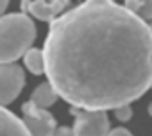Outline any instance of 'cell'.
Listing matches in <instances>:
<instances>
[{
    "instance_id": "obj_1",
    "label": "cell",
    "mask_w": 152,
    "mask_h": 136,
    "mask_svg": "<svg viewBox=\"0 0 152 136\" xmlns=\"http://www.w3.org/2000/svg\"><path fill=\"white\" fill-rule=\"evenodd\" d=\"M45 75L79 109H115L152 88V31L115 0H86L50 20Z\"/></svg>"
},
{
    "instance_id": "obj_2",
    "label": "cell",
    "mask_w": 152,
    "mask_h": 136,
    "mask_svg": "<svg viewBox=\"0 0 152 136\" xmlns=\"http://www.w3.org/2000/svg\"><path fill=\"white\" fill-rule=\"evenodd\" d=\"M36 39V25L27 13L0 16V63H15Z\"/></svg>"
},
{
    "instance_id": "obj_3",
    "label": "cell",
    "mask_w": 152,
    "mask_h": 136,
    "mask_svg": "<svg viewBox=\"0 0 152 136\" xmlns=\"http://www.w3.org/2000/svg\"><path fill=\"white\" fill-rule=\"evenodd\" d=\"M70 113L75 116L73 136H106L109 132V118L104 109H79L72 106Z\"/></svg>"
},
{
    "instance_id": "obj_4",
    "label": "cell",
    "mask_w": 152,
    "mask_h": 136,
    "mask_svg": "<svg viewBox=\"0 0 152 136\" xmlns=\"http://www.w3.org/2000/svg\"><path fill=\"white\" fill-rule=\"evenodd\" d=\"M25 86L23 68L15 63H0V106L11 104Z\"/></svg>"
},
{
    "instance_id": "obj_5",
    "label": "cell",
    "mask_w": 152,
    "mask_h": 136,
    "mask_svg": "<svg viewBox=\"0 0 152 136\" xmlns=\"http://www.w3.org/2000/svg\"><path fill=\"white\" fill-rule=\"evenodd\" d=\"M22 111H23V124L31 136H52L57 124L56 118L50 115V111H47V107H39L32 100H29L23 104Z\"/></svg>"
},
{
    "instance_id": "obj_6",
    "label": "cell",
    "mask_w": 152,
    "mask_h": 136,
    "mask_svg": "<svg viewBox=\"0 0 152 136\" xmlns=\"http://www.w3.org/2000/svg\"><path fill=\"white\" fill-rule=\"evenodd\" d=\"M70 6V0H22V11L41 22H50Z\"/></svg>"
},
{
    "instance_id": "obj_7",
    "label": "cell",
    "mask_w": 152,
    "mask_h": 136,
    "mask_svg": "<svg viewBox=\"0 0 152 136\" xmlns=\"http://www.w3.org/2000/svg\"><path fill=\"white\" fill-rule=\"evenodd\" d=\"M0 136H31L23 120L0 106Z\"/></svg>"
},
{
    "instance_id": "obj_8",
    "label": "cell",
    "mask_w": 152,
    "mask_h": 136,
    "mask_svg": "<svg viewBox=\"0 0 152 136\" xmlns=\"http://www.w3.org/2000/svg\"><path fill=\"white\" fill-rule=\"evenodd\" d=\"M31 100H32L36 106H39V107H50V106L57 100V93H56V90L52 88V84L47 81V83L39 84V86L32 91Z\"/></svg>"
},
{
    "instance_id": "obj_9",
    "label": "cell",
    "mask_w": 152,
    "mask_h": 136,
    "mask_svg": "<svg viewBox=\"0 0 152 136\" xmlns=\"http://www.w3.org/2000/svg\"><path fill=\"white\" fill-rule=\"evenodd\" d=\"M23 57V63H25V68L34 74V75H41L45 74V57H43V50L39 48H27L25 54L22 56Z\"/></svg>"
},
{
    "instance_id": "obj_10",
    "label": "cell",
    "mask_w": 152,
    "mask_h": 136,
    "mask_svg": "<svg viewBox=\"0 0 152 136\" xmlns=\"http://www.w3.org/2000/svg\"><path fill=\"white\" fill-rule=\"evenodd\" d=\"M125 7L143 20H152V0H125Z\"/></svg>"
},
{
    "instance_id": "obj_11",
    "label": "cell",
    "mask_w": 152,
    "mask_h": 136,
    "mask_svg": "<svg viewBox=\"0 0 152 136\" xmlns=\"http://www.w3.org/2000/svg\"><path fill=\"white\" fill-rule=\"evenodd\" d=\"M115 115L120 122H127L132 118V109H131V104H122L118 107H115Z\"/></svg>"
},
{
    "instance_id": "obj_12",
    "label": "cell",
    "mask_w": 152,
    "mask_h": 136,
    "mask_svg": "<svg viewBox=\"0 0 152 136\" xmlns=\"http://www.w3.org/2000/svg\"><path fill=\"white\" fill-rule=\"evenodd\" d=\"M52 136H73V129H70V127H56Z\"/></svg>"
},
{
    "instance_id": "obj_13",
    "label": "cell",
    "mask_w": 152,
    "mask_h": 136,
    "mask_svg": "<svg viewBox=\"0 0 152 136\" xmlns=\"http://www.w3.org/2000/svg\"><path fill=\"white\" fill-rule=\"evenodd\" d=\"M106 136H132V134L124 127H116V129H109V132Z\"/></svg>"
},
{
    "instance_id": "obj_14",
    "label": "cell",
    "mask_w": 152,
    "mask_h": 136,
    "mask_svg": "<svg viewBox=\"0 0 152 136\" xmlns=\"http://www.w3.org/2000/svg\"><path fill=\"white\" fill-rule=\"evenodd\" d=\"M7 6H9V0H0V16H4Z\"/></svg>"
},
{
    "instance_id": "obj_15",
    "label": "cell",
    "mask_w": 152,
    "mask_h": 136,
    "mask_svg": "<svg viewBox=\"0 0 152 136\" xmlns=\"http://www.w3.org/2000/svg\"><path fill=\"white\" fill-rule=\"evenodd\" d=\"M148 113H150V116H152V102H150V106H148Z\"/></svg>"
},
{
    "instance_id": "obj_16",
    "label": "cell",
    "mask_w": 152,
    "mask_h": 136,
    "mask_svg": "<svg viewBox=\"0 0 152 136\" xmlns=\"http://www.w3.org/2000/svg\"><path fill=\"white\" fill-rule=\"evenodd\" d=\"M148 27H150V31H152V20H150V23H148Z\"/></svg>"
}]
</instances>
